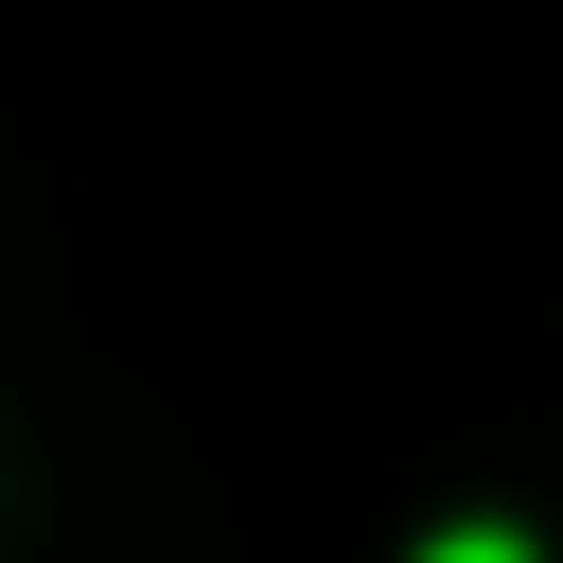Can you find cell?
Listing matches in <instances>:
<instances>
[{
	"label": "cell",
	"instance_id": "cell-1",
	"mask_svg": "<svg viewBox=\"0 0 563 563\" xmlns=\"http://www.w3.org/2000/svg\"><path fill=\"white\" fill-rule=\"evenodd\" d=\"M422 563H528V545H510V528H440Z\"/></svg>",
	"mask_w": 563,
	"mask_h": 563
}]
</instances>
